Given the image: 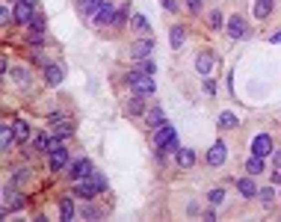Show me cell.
Instances as JSON below:
<instances>
[{"mask_svg":"<svg viewBox=\"0 0 281 222\" xmlns=\"http://www.w3.org/2000/svg\"><path fill=\"white\" fill-rule=\"evenodd\" d=\"M127 83H130V89H133V95H139V98H151L154 95V80L142 71H133V74H127Z\"/></svg>","mask_w":281,"mask_h":222,"instance_id":"cell-1","label":"cell"},{"mask_svg":"<svg viewBox=\"0 0 281 222\" xmlns=\"http://www.w3.org/2000/svg\"><path fill=\"white\" fill-rule=\"evenodd\" d=\"M154 139H157V145H160L163 151H178V133H175V127H172V125L157 127Z\"/></svg>","mask_w":281,"mask_h":222,"instance_id":"cell-2","label":"cell"},{"mask_svg":"<svg viewBox=\"0 0 281 222\" xmlns=\"http://www.w3.org/2000/svg\"><path fill=\"white\" fill-rule=\"evenodd\" d=\"M116 21H119V6H116L113 0H104V6H101L95 24H98V27H110V24H116Z\"/></svg>","mask_w":281,"mask_h":222,"instance_id":"cell-3","label":"cell"},{"mask_svg":"<svg viewBox=\"0 0 281 222\" xmlns=\"http://www.w3.org/2000/svg\"><path fill=\"white\" fill-rule=\"evenodd\" d=\"M251 154H254V157L272 154V136H269V133H257V136L251 139Z\"/></svg>","mask_w":281,"mask_h":222,"instance_id":"cell-4","label":"cell"},{"mask_svg":"<svg viewBox=\"0 0 281 222\" xmlns=\"http://www.w3.org/2000/svg\"><path fill=\"white\" fill-rule=\"evenodd\" d=\"M36 15V0H18L15 3V21L18 24H30Z\"/></svg>","mask_w":281,"mask_h":222,"instance_id":"cell-5","label":"cell"},{"mask_svg":"<svg viewBox=\"0 0 281 222\" xmlns=\"http://www.w3.org/2000/svg\"><path fill=\"white\" fill-rule=\"evenodd\" d=\"M225 33H228L231 39H243V36L249 33V24H246L240 15H231V18H228V24H225Z\"/></svg>","mask_w":281,"mask_h":222,"instance_id":"cell-6","label":"cell"},{"mask_svg":"<svg viewBox=\"0 0 281 222\" xmlns=\"http://www.w3.org/2000/svg\"><path fill=\"white\" fill-rule=\"evenodd\" d=\"M225 157H228V145L219 139V142H213V145H210V151H207V163H210V166H222V163H225Z\"/></svg>","mask_w":281,"mask_h":222,"instance_id":"cell-7","label":"cell"},{"mask_svg":"<svg viewBox=\"0 0 281 222\" xmlns=\"http://www.w3.org/2000/svg\"><path fill=\"white\" fill-rule=\"evenodd\" d=\"M65 166H68V148L57 145V148L51 151V172H63Z\"/></svg>","mask_w":281,"mask_h":222,"instance_id":"cell-8","label":"cell"},{"mask_svg":"<svg viewBox=\"0 0 281 222\" xmlns=\"http://www.w3.org/2000/svg\"><path fill=\"white\" fill-rule=\"evenodd\" d=\"M98 192H101V190L92 184V178H89V175H86V181L80 178V181L74 184V195H80V198H92V195H98Z\"/></svg>","mask_w":281,"mask_h":222,"instance_id":"cell-9","label":"cell"},{"mask_svg":"<svg viewBox=\"0 0 281 222\" xmlns=\"http://www.w3.org/2000/svg\"><path fill=\"white\" fill-rule=\"evenodd\" d=\"M89 172H92V160H86V157H83V160H77L74 166H68V175H71L74 181H80V178H86Z\"/></svg>","mask_w":281,"mask_h":222,"instance_id":"cell-10","label":"cell"},{"mask_svg":"<svg viewBox=\"0 0 281 222\" xmlns=\"http://www.w3.org/2000/svg\"><path fill=\"white\" fill-rule=\"evenodd\" d=\"M213 65H216V60H213V54H207V51L195 57V68H198V74H204V77H210Z\"/></svg>","mask_w":281,"mask_h":222,"instance_id":"cell-11","label":"cell"},{"mask_svg":"<svg viewBox=\"0 0 281 222\" xmlns=\"http://www.w3.org/2000/svg\"><path fill=\"white\" fill-rule=\"evenodd\" d=\"M151 48H154V42H151V39H142V42H136V45L130 48V57H133V60H145V57L151 54Z\"/></svg>","mask_w":281,"mask_h":222,"instance_id":"cell-12","label":"cell"},{"mask_svg":"<svg viewBox=\"0 0 281 222\" xmlns=\"http://www.w3.org/2000/svg\"><path fill=\"white\" fill-rule=\"evenodd\" d=\"M145 125L154 127V130L166 125V113H163V107H154V110H148V113H145Z\"/></svg>","mask_w":281,"mask_h":222,"instance_id":"cell-13","label":"cell"},{"mask_svg":"<svg viewBox=\"0 0 281 222\" xmlns=\"http://www.w3.org/2000/svg\"><path fill=\"white\" fill-rule=\"evenodd\" d=\"M15 207H24V198H21L15 190H6V195H3V213H9V210H15Z\"/></svg>","mask_w":281,"mask_h":222,"instance_id":"cell-14","label":"cell"},{"mask_svg":"<svg viewBox=\"0 0 281 222\" xmlns=\"http://www.w3.org/2000/svg\"><path fill=\"white\" fill-rule=\"evenodd\" d=\"M45 80H48L51 86H60V83H63V68H60V65H45Z\"/></svg>","mask_w":281,"mask_h":222,"instance_id":"cell-15","label":"cell"},{"mask_svg":"<svg viewBox=\"0 0 281 222\" xmlns=\"http://www.w3.org/2000/svg\"><path fill=\"white\" fill-rule=\"evenodd\" d=\"M101 6H104V0H80V9H83L86 18H98Z\"/></svg>","mask_w":281,"mask_h":222,"instance_id":"cell-16","label":"cell"},{"mask_svg":"<svg viewBox=\"0 0 281 222\" xmlns=\"http://www.w3.org/2000/svg\"><path fill=\"white\" fill-rule=\"evenodd\" d=\"M12 142H18L15 127H12V125H3V127H0V145H3V148H12Z\"/></svg>","mask_w":281,"mask_h":222,"instance_id":"cell-17","label":"cell"},{"mask_svg":"<svg viewBox=\"0 0 281 222\" xmlns=\"http://www.w3.org/2000/svg\"><path fill=\"white\" fill-rule=\"evenodd\" d=\"M237 190L243 192L246 198H254V195H257V187H254L251 178H240V181H237Z\"/></svg>","mask_w":281,"mask_h":222,"instance_id":"cell-18","label":"cell"},{"mask_svg":"<svg viewBox=\"0 0 281 222\" xmlns=\"http://www.w3.org/2000/svg\"><path fill=\"white\" fill-rule=\"evenodd\" d=\"M237 125H240V119H237L234 113H228V110H225V113L219 116V127H222V130H231V127H237Z\"/></svg>","mask_w":281,"mask_h":222,"instance_id":"cell-19","label":"cell"},{"mask_svg":"<svg viewBox=\"0 0 281 222\" xmlns=\"http://www.w3.org/2000/svg\"><path fill=\"white\" fill-rule=\"evenodd\" d=\"M12 127H15V136H18V142H24V139L30 136V125H27L24 119H18V122H12Z\"/></svg>","mask_w":281,"mask_h":222,"instance_id":"cell-20","label":"cell"},{"mask_svg":"<svg viewBox=\"0 0 281 222\" xmlns=\"http://www.w3.org/2000/svg\"><path fill=\"white\" fill-rule=\"evenodd\" d=\"M272 12V0H254V15L257 18H266Z\"/></svg>","mask_w":281,"mask_h":222,"instance_id":"cell-21","label":"cell"},{"mask_svg":"<svg viewBox=\"0 0 281 222\" xmlns=\"http://www.w3.org/2000/svg\"><path fill=\"white\" fill-rule=\"evenodd\" d=\"M178 163H181L184 169H189V166L195 163V154H192V148H178Z\"/></svg>","mask_w":281,"mask_h":222,"instance_id":"cell-22","label":"cell"},{"mask_svg":"<svg viewBox=\"0 0 281 222\" xmlns=\"http://www.w3.org/2000/svg\"><path fill=\"white\" fill-rule=\"evenodd\" d=\"M130 27L136 33H148V18H145V15H133V18H130Z\"/></svg>","mask_w":281,"mask_h":222,"instance_id":"cell-23","label":"cell"},{"mask_svg":"<svg viewBox=\"0 0 281 222\" xmlns=\"http://www.w3.org/2000/svg\"><path fill=\"white\" fill-rule=\"evenodd\" d=\"M246 172H249V175H260V172H263V160L251 154V160L246 163Z\"/></svg>","mask_w":281,"mask_h":222,"instance_id":"cell-24","label":"cell"},{"mask_svg":"<svg viewBox=\"0 0 281 222\" xmlns=\"http://www.w3.org/2000/svg\"><path fill=\"white\" fill-rule=\"evenodd\" d=\"M60 216H63V219H71V216H74V204H71V198H63V201H60Z\"/></svg>","mask_w":281,"mask_h":222,"instance_id":"cell-25","label":"cell"},{"mask_svg":"<svg viewBox=\"0 0 281 222\" xmlns=\"http://www.w3.org/2000/svg\"><path fill=\"white\" fill-rule=\"evenodd\" d=\"M45 24H48V21H45V15H39V12H36V15H33V21H30V27L36 30V36H42V33H45Z\"/></svg>","mask_w":281,"mask_h":222,"instance_id":"cell-26","label":"cell"},{"mask_svg":"<svg viewBox=\"0 0 281 222\" xmlns=\"http://www.w3.org/2000/svg\"><path fill=\"white\" fill-rule=\"evenodd\" d=\"M12 77H15V83L27 86V80H30V71H27V68H15V71H12Z\"/></svg>","mask_w":281,"mask_h":222,"instance_id":"cell-27","label":"cell"},{"mask_svg":"<svg viewBox=\"0 0 281 222\" xmlns=\"http://www.w3.org/2000/svg\"><path fill=\"white\" fill-rule=\"evenodd\" d=\"M184 45V27H172V48Z\"/></svg>","mask_w":281,"mask_h":222,"instance_id":"cell-28","label":"cell"},{"mask_svg":"<svg viewBox=\"0 0 281 222\" xmlns=\"http://www.w3.org/2000/svg\"><path fill=\"white\" fill-rule=\"evenodd\" d=\"M127 113H142V98L136 95L133 101H130V107H127Z\"/></svg>","mask_w":281,"mask_h":222,"instance_id":"cell-29","label":"cell"},{"mask_svg":"<svg viewBox=\"0 0 281 222\" xmlns=\"http://www.w3.org/2000/svg\"><path fill=\"white\" fill-rule=\"evenodd\" d=\"M207 198H210V204H219V201L225 198V192H222V190H210V195H207Z\"/></svg>","mask_w":281,"mask_h":222,"instance_id":"cell-30","label":"cell"},{"mask_svg":"<svg viewBox=\"0 0 281 222\" xmlns=\"http://www.w3.org/2000/svg\"><path fill=\"white\" fill-rule=\"evenodd\" d=\"M65 133H71V125H68V122H60V127H57V136L63 139Z\"/></svg>","mask_w":281,"mask_h":222,"instance_id":"cell-31","label":"cell"},{"mask_svg":"<svg viewBox=\"0 0 281 222\" xmlns=\"http://www.w3.org/2000/svg\"><path fill=\"white\" fill-rule=\"evenodd\" d=\"M204 92H210V95H213V92H216V83H213V80H204Z\"/></svg>","mask_w":281,"mask_h":222,"instance_id":"cell-32","label":"cell"},{"mask_svg":"<svg viewBox=\"0 0 281 222\" xmlns=\"http://www.w3.org/2000/svg\"><path fill=\"white\" fill-rule=\"evenodd\" d=\"M24 178H27V169H18V172H15V184H21Z\"/></svg>","mask_w":281,"mask_h":222,"instance_id":"cell-33","label":"cell"},{"mask_svg":"<svg viewBox=\"0 0 281 222\" xmlns=\"http://www.w3.org/2000/svg\"><path fill=\"white\" fill-rule=\"evenodd\" d=\"M189 3V12H198V9H201V0H187Z\"/></svg>","mask_w":281,"mask_h":222,"instance_id":"cell-34","label":"cell"},{"mask_svg":"<svg viewBox=\"0 0 281 222\" xmlns=\"http://www.w3.org/2000/svg\"><path fill=\"white\" fill-rule=\"evenodd\" d=\"M142 71H145V74H154V63H148V60H145V63H142Z\"/></svg>","mask_w":281,"mask_h":222,"instance_id":"cell-35","label":"cell"},{"mask_svg":"<svg viewBox=\"0 0 281 222\" xmlns=\"http://www.w3.org/2000/svg\"><path fill=\"white\" fill-rule=\"evenodd\" d=\"M257 195H260V198H263V201H269V198H272V190H269V187H266V190H260V192H257Z\"/></svg>","mask_w":281,"mask_h":222,"instance_id":"cell-36","label":"cell"},{"mask_svg":"<svg viewBox=\"0 0 281 222\" xmlns=\"http://www.w3.org/2000/svg\"><path fill=\"white\" fill-rule=\"evenodd\" d=\"M272 163L281 169V148H278V151H272Z\"/></svg>","mask_w":281,"mask_h":222,"instance_id":"cell-37","label":"cell"},{"mask_svg":"<svg viewBox=\"0 0 281 222\" xmlns=\"http://www.w3.org/2000/svg\"><path fill=\"white\" fill-rule=\"evenodd\" d=\"M210 24H213V27H219V24H222V18H219V12H213V15H210Z\"/></svg>","mask_w":281,"mask_h":222,"instance_id":"cell-38","label":"cell"},{"mask_svg":"<svg viewBox=\"0 0 281 222\" xmlns=\"http://www.w3.org/2000/svg\"><path fill=\"white\" fill-rule=\"evenodd\" d=\"M163 6H166L169 12H175V9H178V6H175V0H163Z\"/></svg>","mask_w":281,"mask_h":222,"instance_id":"cell-39","label":"cell"},{"mask_svg":"<svg viewBox=\"0 0 281 222\" xmlns=\"http://www.w3.org/2000/svg\"><path fill=\"white\" fill-rule=\"evenodd\" d=\"M269 42H272V45H278V42H281V33H272V36H269Z\"/></svg>","mask_w":281,"mask_h":222,"instance_id":"cell-40","label":"cell"},{"mask_svg":"<svg viewBox=\"0 0 281 222\" xmlns=\"http://www.w3.org/2000/svg\"><path fill=\"white\" fill-rule=\"evenodd\" d=\"M272 181H275V184H281V169L275 172V178H272Z\"/></svg>","mask_w":281,"mask_h":222,"instance_id":"cell-41","label":"cell"}]
</instances>
